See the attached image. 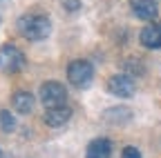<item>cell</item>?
<instances>
[{
    "label": "cell",
    "instance_id": "6da1fadb",
    "mask_svg": "<svg viewBox=\"0 0 161 158\" xmlns=\"http://www.w3.org/2000/svg\"><path fill=\"white\" fill-rule=\"evenodd\" d=\"M16 27H18L20 36L27 38V40H45L49 36V31H52L49 18L43 16V13H25V16H20Z\"/></svg>",
    "mask_w": 161,
    "mask_h": 158
},
{
    "label": "cell",
    "instance_id": "7a4b0ae2",
    "mask_svg": "<svg viewBox=\"0 0 161 158\" xmlns=\"http://www.w3.org/2000/svg\"><path fill=\"white\" fill-rule=\"evenodd\" d=\"M40 103H43L47 109H54V107H65V100H67V89L60 85V83H43L40 85Z\"/></svg>",
    "mask_w": 161,
    "mask_h": 158
},
{
    "label": "cell",
    "instance_id": "3957f363",
    "mask_svg": "<svg viewBox=\"0 0 161 158\" xmlns=\"http://www.w3.org/2000/svg\"><path fill=\"white\" fill-rule=\"evenodd\" d=\"M94 78V67L90 60H72L67 67V80L78 87V89H85Z\"/></svg>",
    "mask_w": 161,
    "mask_h": 158
},
{
    "label": "cell",
    "instance_id": "277c9868",
    "mask_svg": "<svg viewBox=\"0 0 161 158\" xmlns=\"http://www.w3.org/2000/svg\"><path fill=\"white\" fill-rule=\"evenodd\" d=\"M25 67V54L16 45H3L0 47V69L5 74H16Z\"/></svg>",
    "mask_w": 161,
    "mask_h": 158
},
{
    "label": "cell",
    "instance_id": "5b68a950",
    "mask_svg": "<svg viewBox=\"0 0 161 158\" xmlns=\"http://www.w3.org/2000/svg\"><path fill=\"white\" fill-rule=\"evenodd\" d=\"M108 89L112 96H119V98H132L134 91H136V83L132 80L130 76L125 74H119V76H112L108 80Z\"/></svg>",
    "mask_w": 161,
    "mask_h": 158
},
{
    "label": "cell",
    "instance_id": "8992f818",
    "mask_svg": "<svg viewBox=\"0 0 161 158\" xmlns=\"http://www.w3.org/2000/svg\"><path fill=\"white\" fill-rule=\"evenodd\" d=\"M130 7H132L134 16L141 18V20H154L159 13V7L154 0H130Z\"/></svg>",
    "mask_w": 161,
    "mask_h": 158
},
{
    "label": "cell",
    "instance_id": "52a82bcc",
    "mask_svg": "<svg viewBox=\"0 0 161 158\" xmlns=\"http://www.w3.org/2000/svg\"><path fill=\"white\" fill-rule=\"evenodd\" d=\"M141 45L148 47V49H161V23L148 25L141 29Z\"/></svg>",
    "mask_w": 161,
    "mask_h": 158
},
{
    "label": "cell",
    "instance_id": "ba28073f",
    "mask_svg": "<svg viewBox=\"0 0 161 158\" xmlns=\"http://www.w3.org/2000/svg\"><path fill=\"white\" fill-rule=\"evenodd\" d=\"M112 156V143L108 138H94L85 149V158H110Z\"/></svg>",
    "mask_w": 161,
    "mask_h": 158
},
{
    "label": "cell",
    "instance_id": "9c48e42d",
    "mask_svg": "<svg viewBox=\"0 0 161 158\" xmlns=\"http://www.w3.org/2000/svg\"><path fill=\"white\" fill-rule=\"evenodd\" d=\"M69 118H72L69 107H54V109H47V111H45L43 120H45V125H49V127H63Z\"/></svg>",
    "mask_w": 161,
    "mask_h": 158
},
{
    "label": "cell",
    "instance_id": "30bf717a",
    "mask_svg": "<svg viewBox=\"0 0 161 158\" xmlns=\"http://www.w3.org/2000/svg\"><path fill=\"white\" fill-rule=\"evenodd\" d=\"M11 103H14V109L18 114H31V109H34V96L29 91H16L11 96Z\"/></svg>",
    "mask_w": 161,
    "mask_h": 158
},
{
    "label": "cell",
    "instance_id": "8fae6325",
    "mask_svg": "<svg viewBox=\"0 0 161 158\" xmlns=\"http://www.w3.org/2000/svg\"><path fill=\"white\" fill-rule=\"evenodd\" d=\"M130 109H125V107H112V109H108L105 114H103V118L108 123H114V125H119V123H128L130 120Z\"/></svg>",
    "mask_w": 161,
    "mask_h": 158
},
{
    "label": "cell",
    "instance_id": "7c38bea8",
    "mask_svg": "<svg viewBox=\"0 0 161 158\" xmlns=\"http://www.w3.org/2000/svg\"><path fill=\"white\" fill-rule=\"evenodd\" d=\"M0 125H3V129L9 134V131H14V127H16V120H14V116L7 111V109H3L0 111Z\"/></svg>",
    "mask_w": 161,
    "mask_h": 158
},
{
    "label": "cell",
    "instance_id": "4fadbf2b",
    "mask_svg": "<svg viewBox=\"0 0 161 158\" xmlns=\"http://www.w3.org/2000/svg\"><path fill=\"white\" fill-rule=\"evenodd\" d=\"M60 3H63L65 11H78L80 9V0H60Z\"/></svg>",
    "mask_w": 161,
    "mask_h": 158
},
{
    "label": "cell",
    "instance_id": "5bb4252c",
    "mask_svg": "<svg viewBox=\"0 0 161 158\" xmlns=\"http://www.w3.org/2000/svg\"><path fill=\"white\" fill-rule=\"evenodd\" d=\"M123 158H141V151H139L136 147H132V145H128V147L123 149Z\"/></svg>",
    "mask_w": 161,
    "mask_h": 158
}]
</instances>
